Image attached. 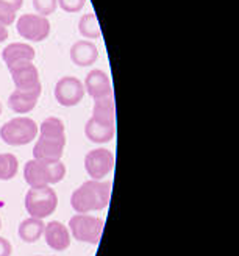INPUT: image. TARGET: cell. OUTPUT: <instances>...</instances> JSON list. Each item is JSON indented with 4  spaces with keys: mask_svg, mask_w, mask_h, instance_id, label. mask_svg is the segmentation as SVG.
<instances>
[{
    "mask_svg": "<svg viewBox=\"0 0 239 256\" xmlns=\"http://www.w3.org/2000/svg\"><path fill=\"white\" fill-rule=\"evenodd\" d=\"M18 16H16V11L11 10L10 6L0 4V25H4V27H10L16 22Z\"/></svg>",
    "mask_w": 239,
    "mask_h": 256,
    "instance_id": "23",
    "label": "cell"
},
{
    "mask_svg": "<svg viewBox=\"0 0 239 256\" xmlns=\"http://www.w3.org/2000/svg\"><path fill=\"white\" fill-rule=\"evenodd\" d=\"M86 5V0H58V6L66 12H80Z\"/></svg>",
    "mask_w": 239,
    "mask_h": 256,
    "instance_id": "22",
    "label": "cell"
},
{
    "mask_svg": "<svg viewBox=\"0 0 239 256\" xmlns=\"http://www.w3.org/2000/svg\"><path fill=\"white\" fill-rule=\"evenodd\" d=\"M19 170V161L12 153H0V180H12Z\"/></svg>",
    "mask_w": 239,
    "mask_h": 256,
    "instance_id": "20",
    "label": "cell"
},
{
    "mask_svg": "<svg viewBox=\"0 0 239 256\" xmlns=\"http://www.w3.org/2000/svg\"><path fill=\"white\" fill-rule=\"evenodd\" d=\"M8 40V28L0 25V42H5Z\"/></svg>",
    "mask_w": 239,
    "mask_h": 256,
    "instance_id": "26",
    "label": "cell"
},
{
    "mask_svg": "<svg viewBox=\"0 0 239 256\" xmlns=\"http://www.w3.org/2000/svg\"><path fill=\"white\" fill-rule=\"evenodd\" d=\"M42 236H44L46 244L55 252H64L70 247L72 236H70L69 228L58 220L48 222L44 228Z\"/></svg>",
    "mask_w": 239,
    "mask_h": 256,
    "instance_id": "12",
    "label": "cell"
},
{
    "mask_svg": "<svg viewBox=\"0 0 239 256\" xmlns=\"http://www.w3.org/2000/svg\"><path fill=\"white\" fill-rule=\"evenodd\" d=\"M111 197V183L104 180H86L70 196V206L77 214L102 211L108 206Z\"/></svg>",
    "mask_w": 239,
    "mask_h": 256,
    "instance_id": "1",
    "label": "cell"
},
{
    "mask_svg": "<svg viewBox=\"0 0 239 256\" xmlns=\"http://www.w3.org/2000/svg\"><path fill=\"white\" fill-rule=\"evenodd\" d=\"M84 94L86 92H84L83 82L72 75H66L60 78L55 84V91H54L55 100L61 106L66 108L77 106L83 100Z\"/></svg>",
    "mask_w": 239,
    "mask_h": 256,
    "instance_id": "8",
    "label": "cell"
},
{
    "mask_svg": "<svg viewBox=\"0 0 239 256\" xmlns=\"http://www.w3.org/2000/svg\"><path fill=\"white\" fill-rule=\"evenodd\" d=\"M94 120L98 124H104L108 126H116V102L114 94L94 100L92 106V116Z\"/></svg>",
    "mask_w": 239,
    "mask_h": 256,
    "instance_id": "15",
    "label": "cell"
},
{
    "mask_svg": "<svg viewBox=\"0 0 239 256\" xmlns=\"http://www.w3.org/2000/svg\"><path fill=\"white\" fill-rule=\"evenodd\" d=\"M16 28L20 38L32 42H42L50 34L48 18H44L36 12H27L16 19Z\"/></svg>",
    "mask_w": 239,
    "mask_h": 256,
    "instance_id": "6",
    "label": "cell"
},
{
    "mask_svg": "<svg viewBox=\"0 0 239 256\" xmlns=\"http://www.w3.org/2000/svg\"><path fill=\"white\" fill-rule=\"evenodd\" d=\"M34 48L27 42H11L2 50V60L6 64V68L22 61H34Z\"/></svg>",
    "mask_w": 239,
    "mask_h": 256,
    "instance_id": "16",
    "label": "cell"
},
{
    "mask_svg": "<svg viewBox=\"0 0 239 256\" xmlns=\"http://www.w3.org/2000/svg\"><path fill=\"white\" fill-rule=\"evenodd\" d=\"M46 224L42 219H36V217H28L19 224L18 234L20 240L27 242V244H33V242L40 240L44 234Z\"/></svg>",
    "mask_w": 239,
    "mask_h": 256,
    "instance_id": "18",
    "label": "cell"
},
{
    "mask_svg": "<svg viewBox=\"0 0 239 256\" xmlns=\"http://www.w3.org/2000/svg\"><path fill=\"white\" fill-rule=\"evenodd\" d=\"M11 253H12L11 242L0 236V256H11Z\"/></svg>",
    "mask_w": 239,
    "mask_h": 256,
    "instance_id": "24",
    "label": "cell"
},
{
    "mask_svg": "<svg viewBox=\"0 0 239 256\" xmlns=\"http://www.w3.org/2000/svg\"><path fill=\"white\" fill-rule=\"evenodd\" d=\"M38 132H40V125L32 118L18 116L0 126V139L8 146L20 147L33 142L38 136Z\"/></svg>",
    "mask_w": 239,
    "mask_h": 256,
    "instance_id": "3",
    "label": "cell"
},
{
    "mask_svg": "<svg viewBox=\"0 0 239 256\" xmlns=\"http://www.w3.org/2000/svg\"><path fill=\"white\" fill-rule=\"evenodd\" d=\"M70 61L78 68H88L96 64L98 60V48L92 41H77L74 42L69 50Z\"/></svg>",
    "mask_w": 239,
    "mask_h": 256,
    "instance_id": "13",
    "label": "cell"
},
{
    "mask_svg": "<svg viewBox=\"0 0 239 256\" xmlns=\"http://www.w3.org/2000/svg\"><path fill=\"white\" fill-rule=\"evenodd\" d=\"M41 94L42 86L33 89H14L8 97V106L12 112L24 116V114H28L36 108Z\"/></svg>",
    "mask_w": 239,
    "mask_h": 256,
    "instance_id": "10",
    "label": "cell"
},
{
    "mask_svg": "<svg viewBox=\"0 0 239 256\" xmlns=\"http://www.w3.org/2000/svg\"><path fill=\"white\" fill-rule=\"evenodd\" d=\"M78 32L84 38V40H98L102 36V30H100V24L96 18L94 12H86L78 20Z\"/></svg>",
    "mask_w": 239,
    "mask_h": 256,
    "instance_id": "19",
    "label": "cell"
},
{
    "mask_svg": "<svg viewBox=\"0 0 239 256\" xmlns=\"http://www.w3.org/2000/svg\"><path fill=\"white\" fill-rule=\"evenodd\" d=\"M84 134L92 144H106L111 142L116 136V126H108L104 124H98L92 118L84 125Z\"/></svg>",
    "mask_w": 239,
    "mask_h": 256,
    "instance_id": "17",
    "label": "cell"
},
{
    "mask_svg": "<svg viewBox=\"0 0 239 256\" xmlns=\"http://www.w3.org/2000/svg\"><path fill=\"white\" fill-rule=\"evenodd\" d=\"M68 228L75 240L83 242V244L97 246L104 234L105 220L102 217L90 214H75L70 217Z\"/></svg>",
    "mask_w": 239,
    "mask_h": 256,
    "instance_id": "4",
    "label": "cell"
},
{
    "mask_svg": "<svg viewBox=\"0 0 239 256\" xmlns=\"http://www.w3.org/2000/svg\"><path fill=\"white\" fill-rule=\"evenodd\" d=\"M64 147L66 140H54L38 136L36 144L33 147V158L44 161H61Z\"/></svg>",
    "mask_w": 239,
    "mask_h": 256,
    "instance_id": "14",
    "label": "cell"
},
{
    "mask_svg": "<svg viewBox=\"0 0 239 256\" xmlns=\"http://www.w3.org/2000/svg\"><path fill=\"white\" fill-rule=\"evenodd\" d=\"M36 14H41L44 18L52 16L58 8V0H32Z\"/></svg>",
    "mask_w": 239,
    "mask_h": 256,
    "instance_id": "21",
    "label": "cell"
},
{
    "mask_svg": "<svg viewBox=\"0 0 239 256\" xmlns=\"http://www.w3.org/2000/svg\"><path fill=\"white\" fill-rule=\"evenodd\" d=\"M25 211L28 212L30 217L36 219H46L52 216L58 206V196L56 192L47 186V188H30L25 194Z\"/></svg>",
    "mask_w": 239,
    "mask_h": 256,
    "instance_id": "5",
    "label": "cell"
},
{
    "mask_svg": "<svg viewBox=\"0 0 239 256\" xmlns=\"http://www.w3.org/2000/svg\"><path fill=\"white\" fill-rule=\"evenodd\" d=\"M0 228H2V219H0Z\"/></svg>",
    "mask_w": 239,
    "mask_h": 256,
    "instance_id": "28",
    "label": "cell"
},
{
    "mask_svg": "<svg viewBox=\"0 0 239 256\" xmlns=\"http://www.w3.org/2000/svg\"><path fill=\"white\" fill-rule=\"evenodd\" d=\"M114 153L108 148H92L84 156V169L91 180H104L114 169Z\"/></svg>",
    "mask_w": 239,
    "mask_h": 256,
    "instance_id": "7",
    "label": "cell"
},
{
    "mask_svg": "<svg viewBox=\"0 0 239 256\" xmlns=\"http://www.w3.org/2000/svg\"><path fill=\"white\" fill-rule=\"evenodd\" d=\"M0 4L10 6L11 10H14L18 12L22 8V5H24V0H0Z\"/></svg>",
    "mask_w": 239,
    "mask_h": 256,
    "instance_id": "25",
    "label": "cell"
},
{
    "mask_svg": "<svg viewBox=\"0 0 239 256\" xmlns=\"http://www.w3.org/2000/svg\"><path fill=\"white\" fill-rule=\"evenodd\" d=\"M8 72L11 75L12 83H14V89H33L42 86L40 80V70H38L33 61L11 64V66H8Z\"/></svg>",
    "mask_w": 239,
    "mask_h": 256,
    "instance_id": "9",
    "label": "cell"
},
{
    "mask_svg": "<svg viewBox=\"0 0 239 256\" xmlns=\"http://www.w3.org/2000/svg\"><path fill=\"white\" fill-rule=\"evenodd\" d=\"M0 114H2V102H0Z\"/></svg>",
    "mask_w": 239,
    "mask_h": 256,
    "instance_id": "27",
    "label": "cell"
},
{
    "mask_svg": "<svg viewBox=\"0 0 239 256\" xmlns=\"http://www.w3.org/2000/svg\"><path fill=\"white\" fill-rule=\"evenodd\" d=\"M66 166L62 161L30 160L24 168V178L30 188H47L64 180Z\"/></svg>",
    "mask_w": 239,
    "mask_h": 256,
    "instance_id": "2",
    "label": "cell"
},
{
    "mask_svg": "<svg viewBox=\"0 0 239 256\" xmlns=\"http://www.w3.org/2000/svg\"><path fill=\"white\" fill-rule=\"evenodd\" d=\"M83 86H84V92L90 97H92L94 100L112 96L111 80L108 74L102 69H92L88 72L86 78L83 82Z\"/></svg>",
    "mask_w": 239,
    "mask_h": 256,
    "instance_id": "11",
    "label": "cell"
}]
</instances>
